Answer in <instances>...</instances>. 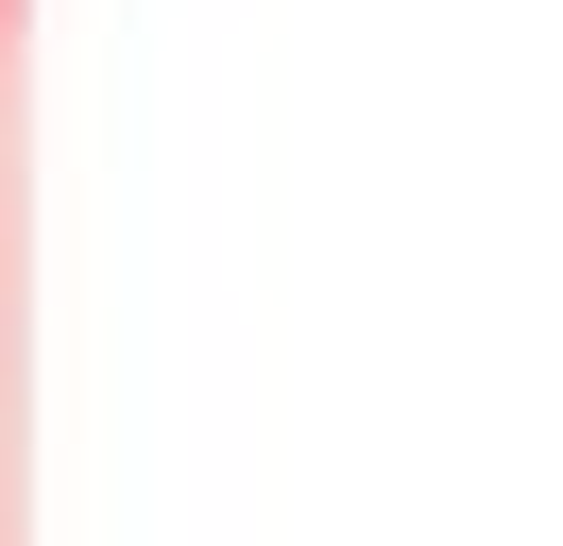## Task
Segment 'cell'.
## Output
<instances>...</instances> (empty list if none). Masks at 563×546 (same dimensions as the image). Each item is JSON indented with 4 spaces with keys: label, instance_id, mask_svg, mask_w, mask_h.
I'll use <instances>...</instances> for the list:
<instances>
[{
    "label": "cell",
    "instance_id": "cell-1",
    "mask_svg": "<svg viewBox=\"0 0 563 546\" xmlns=\"http://www.w3.org/2000/svg\"><path fill=\"white\" fill-rule=\"evenodd\" d=\"M0 18H18V0H0Z\"/></svg>",
    "mask_w": 563,
    "mask_h": 546
}]
</instances>
